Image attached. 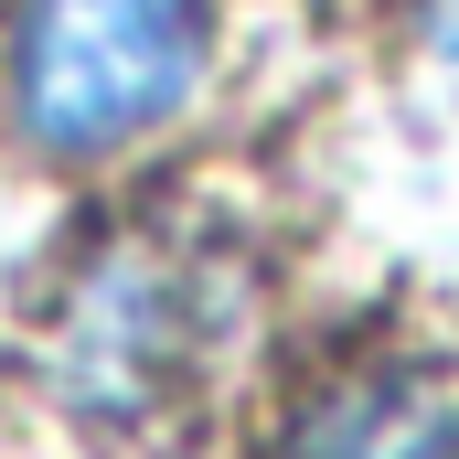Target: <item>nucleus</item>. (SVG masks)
<instances>
[{"label": "nucleus", "instance_id": "1", "mask_svg": "<svg viewBox=\"0 0 459 459\" xmlns=\"http://www.w3.org/2000/svg\"><path fill=\"white\" fill-rule=\"evenodd\" d=\"M246 332H256L246 246L193 214H150L97 235L65 267V289L43 299L32 363L75 428H160L246 352Z\"/></svg>", "mask_w": 459, "mask_h": 459}, {"label": "nucleus", "instance_id": "3", "mask_svg": "<svg viewBox=\"0 0 459 459\" xmlns=\"http://www.w3.org/2000/svg\"><path fill=\"white\" fill-rule=\"evenodd\" d=\"M256 459H459V374L438 363H332L289 395Z\"/></svg>", "mask_w": 459, "mask_h": 459}, {"label": "nucleus", "instance_id": "4", "mask_svg": "<svg viewBox=\"0 0 459 459\" xmlns=\"http://www.w3.org/2000/svg\"><path fill=\"white\" fill-rule=\"evenodd\" d=\"M406 32H417L438 65H459V0H406Z\"/></svg>", "mask_w": 459, "mask_h": 459}, {"label": "nucleus", "instance_id": "2", "mask_svg": "<svg viewBox=\"0 0 459 459\" xmlns=\"http://www.w3.org/2000/svg\"><path fill=\"white\" fill-rule=\"evenodd\" d=\"M214 86V0H11L0 117L32 160L97 171L171 139Z\"/></svg>", "mask_w": 459, "mask_h": 459}]
</instances>
